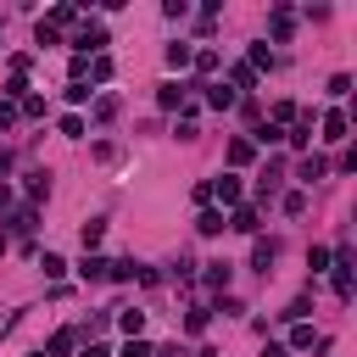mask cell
Wrapping results in <instances>:
<instances>
[{
    "mask_svg": "<svg viewBox=\"0 0 357 357\" xmlns=\"http://www.w3.org/2000/svg\"><path fill=\"white\" fill-rule=\"evenodd\" d=\"M212 195H218L223 206H240V178H234V173H223V178H212Z\"/></svg>",
    "mask_w": 357,
    "mask_h": 357,
    "instance_id": "cell-1",
    "label": "cell"
},
{
    "mask_svg": "<svg viewBox=\"0 0 357 357\" xmlns=\"http://www.w3.org/2000/svg\"><path fill=\"white\" fill-rule=\"evenodd\" d=\"M229 229H240V234H257L262 223H257V206H234L229 212Z\"/></svg>",
    "mask_w": 357,
    "mask_h": 357,
    "instance_id": "cell-2",
    "label": "cell"
},
{
    "mask_svg": "<svg viewBox=\"0 0 357 357\" xmlns=\"http://www.w3.org/2000/svg\"><path fill=\"white\" fill-rule=\"evenodd\" d=\"M324 173H329V162H324V156H307V162L296 167V178H301V184H318Z\"/></svg>",
    "mask_w": 357,
    "mask_h": 357,
    "instance_id": "cell-3",
    "label": "cell"
},
{
    "mask_svg": "<svg viewBox=\"0 0 357 357\" xmlns=\"http://www.w3.org/2000/svg\"><path fill=\"white\" fill-rule=\"evenodd\" d=\"M195 229H201V234H223V229H229V218H223L218 206H206V212L195 218Z\"/></svg>",
    "mask_w": 357,
    "mask_h": 357,
    "instance_id": "cell-4",
    "label": "cell"
},
{
    "mask_svg": "<svg viewBox=\"0 0 357 357\" xmlns=\"http://www.w3.org/2000/svg\"><path fill=\"white\" fill-rule=\"evenodd\" d=\"M273 257H279V240H257V245H251V268H262V273H268V262H273Z\"/></svg>",
    "mask_w": 357,
    "mask_h": 357,
    "instance_id": "cell-5",
    "label": "cell"
},
{
    "mask_svg": "<svg viewBox=\"0 0 357 357\" xmlns=\"http://www.w3.org/2000/svg\"><path fill=\"white\" fill-rule=\"evenodd\" d=\"M284 139H290L296 151H307V145H312V117H301L296 128H284Z\"/></svg>",
    "mask_w": 357,
    "mask_h": 357,
    "instance_id": "cell-6",
    "label": "cell"
},
{
    "mask_svg": "<svg viewBox=\"0 0 357 357\" xmlns=\"http://www.w3.org/2000/svg\"><path fill=\"white\" fill-rule=\"evenodd\" d=\"M78 273H84V279H106V273H112V262H106V257H95V251H89V257H84V262H78Z\"/></svg>",
    "mask_w": 357,
    "mask_h": 357,
    "instance_id": "cell-7",
    "label": "cell"
},
{
    "mask_svg": "<svg viewBox=\"0 0 357 357\" xmlns=\"http://www.w3.org/2000/svg\"><path fill=\"white\" fill-rule=\"evenodd\" d=\"M156 106H167V112L184 106V84H162V89H156Z\"/></svg>",
    "mask_w": 357,
    "mask_h": 357,
    "instance_id": "cell-8",
    "label": "cell"
},
{
    "mask_svg": "<svg viewBox=\"0 0 357 357\" xmlns=\"http://www.w3.org/2000/svg\"><path fill=\"white\" fill-rule=\"evenodd\" d=\"M206 106H218V112H229V106H234V89H223V84H212V89H206Z\"/></svg>",
    "mask_w": 357,
    "mask_h": 357,
    "instance_id": "cell-9",
    "label": "cell"
},
{
    "mask_svg": "<svg viewBox=\"0 0 357 357\" xmlns=\"http://www.w3.org/2000/svg\"><path fill=\"white\" fill-rule=\"evenodd\" d=\"M324 139H346V112H329L324 117Z\"/></svg>",
    "mask_w": 357,
    "mask_h": 357,
    "instance_id": "cell-10",
    "label": "cell"
},
{
    "mask_svg": "<svg viewBox=\"0 0 357 357\" xmlns=\"http://www.w3.org/2000/svg\"><path fill=\"white\" fill-rule=\"evenodd\" d=\"M251 156H257V145H251V139H234V145H229V162H234V167H245Z\"/></svg>",
    "mask_w": 357,
    "mask_h": 357,
    "instance_id": "cell-11",
    "label": "cell"
},
{
    "mask_svg": "<svg viewBox=\"0 0 357 357\" xmlns=\"http://www.w3.org/2000/svg\"><path fill=\"white\" fill-rule=\"evenodd\" d=\"M206 284L212 290H229V262H206Z\"/></svg>",
    "mask_w": 357,
    "mask_h": 357,
    "instance_id": "cell-12",
    "label": "cell"
},
{
    "mask_svg": "<svg viewBox=\"0 0 357 357\" xmlns=\"http://www.w3.org/2000/svg\"><path fill=\"white\" fill-rule=\"evenodd\" d=\"M190 61H195L190 45H167V67H190Z\"/></svg>",
    "mask_w": 357,
    "mask_h": 357,
    "instance_id": "cell-13",
    "label": "cell"
},
{
    "mask_svg": "<svg viewBox=\"0 0 357 357\" xmlns=\"http://www.w3.org/2000/svg\"><path fill=\"white\" fill-rule=\"evenodd\" d=\"M229 84H234V89H251V84H257V73L240 61V67H229Z\"/></svg>",
    "mask_w": 357,
    "mask_h": 357,
    "instance_id": "cell-14",
    "label": "cell"
},
{
    "mask_svg": "<svg viewBox=\"0 0 357 357\" xmlns=\"http://www.w3.org/2000/svg\"><path fill=\"white\" fill-rule=\"evenodd\" d=\"M78 234H84V251H89V245H100V234H106V223H100V218H89V223H84Z\"/></svg>",
    "mask_w": 357,
    "mask_h": 357,
    "instance_id": "cell-15",
    "label": "cell"
},
{
    "mask_svg": "<svg viewBox=\"0 0 357 357\" xmlns=\"http://www.w3.org/2000/svg\"><path fill=\"white\" fill-rule=\"evenodd\" d=\"M117 324H123V335H128V340H139V329H145V312H123Z\"/></svg>",
    "mask_w": 357,
    "mask_h": 357,
    "instance_id": "cell-16",
    "label": "cell"
},
{
    "mask_svg": "<svg viewBox=\"0 0 357 357\" xmlns=\"http://www.w3.org/2000/svg\"><path fill=\"white\" fill-rule=\"evenodd\" d=\"M73 340H78L73 329H56V340H50V357H67V351H73Z\"/></svg>",
    "mask_w": 357,
    "mask_h": 357,
    "instance_id": "cell-17",
    "label": "cell"
},
{
    "mask_svg": "<svg viewBox=\"0 0 357 357\" xmlns=\"http://www.w3.org/2000/svg\"><path fill=\"white\" fill-rule=\"evenodd\" d=\"M268 28H273V39H290V11H284V6H279V11H273V22H268Z\"/></svg>",
    "mask_w": 357,
    "mask_h": 357,
    "instance_id": "cell-18",
    "label": "cell"
},
{
    "mask_svg": "<svg viewBox=\"0 0 357 357\" xmlns=\"http://www.w3.org/2000/svg\"><path fill=\"white\" fill-rule=\"evenodd\" d=\"M89 78L106 84V78H112V56H95V61H89Z\"/></svg>",
    "mask_w": 357,
    "mask_h": 357,
    "instance_id": "cell-19",
    "label": "cell"
},
{
    "mask_svg": "<svg viewBox=\"0 0 357 357\" xmlns=\"http://www.w3.org/2000/svg\"><path fill=\"white\" fill-rule=\"evenodd\" d=\"M284 212L301 218V212H307V190H290V195H284Z\"/></svg>",
    "mask_w": 357,
    "mask_h": 357,
    "instance_id": "cell-20",
    "label": "cell"
},
{
    "mask_svg": "<svg viewBox=\"0 0 357 357\" xmlns=\"http://www.w3.org/2000/svg\"><path fill=\"white\" fill-rule=\"evenodd\" d=\"M39 268H45V279H61V273H67V262H61L56 251H45V262H39Z\"/></svg>",
    "mask_w": 357,
    "mask_h": 357,
    "instance_id": "cell-21",
    "label": "cell"
},
{
    "mask_svg": "<svg viewBox=\"0 0 357 357\" xmlns=\"http://www.w3.org/2000/svg\"><path fill=\"white\" fill-rule=\"evenodd\" d=\"M245 67H273V50H268V45H251V61H245Z\"/></svg>",
    "mask_w": 357,
    "mask_h": 357,
    "instance_id": "cell-22",
    "label": "cell"
},
{
    "mask_svg": "<svg viewBox=\"0 0 357 357\" xmlns=\"http://www.w3.org/2000/svg\"><path fill=\"white\" fill-rule=\"evenodd\" d=\"M67 100H73V106H84V100H89V84H84V78H73V84H67Z\"/></svg>",
    "mask_w": 357,
    "mask_h": 357,
    "instance_id": "cell-23",
    "label": "cell"
},
{
    "mask_svg": "<svg viewBox=\"0 0 357 357\" xmlns=\"http://www.w3.org/2000/svg\"><path fill=\"white\" fill-rule=\"evenodd\" d=\"M290 117H296V100H273V128L290 123Z\"/></svg>",
    "mask_w": 357,
    "mask_h": 357,
    "instance_id": "cell-24",
    "label": "cell"
},
{
    "mask_svg": "<svg viewBox=\"0 0 357 357\" xmlns=\"http://www.w3.org/2000/svg\"><path fill=\"white\" fill-rule=\"evenodd\" d=\"M28 195H33V201H45V195H50V178H45V173H33V178H28Z\"/></svg>",
    "mask_w": 357,
    "mask_h": 357,
    "instance_id": "cell-25",
    "label": "cell"
},
{
    "mask_svg": "<svg viewBox=\"0 0 357 357\" xmlns=\"http://www.w3.org/2000/svg\"><path fill=\"white\" fill-rule=\"evenodd\" d=\"M11 229H17V234H28V229H33V206H22V212H11Z\"/></svg>",
    "mask_w": 357,
    "mask_h": 357,
    "instance_id": "cell-26",
    "label": "cell"
},
{
    "mask_svg": "<svg viewBox=\"0 0 357 357\" xmlns=\"http://www.w3.org/2000/svg\"><path fill=\"white\" fill-rule=\"evenodd\" d=\"M195 67L201 73H218V50H195Z\"/></svg>",
    "mask_w": 357,
    "mask_h": 357,
    "instance_id": "cell-27",
    "label": "cell"
},
{
    "mask_svg": "<svg viewBox=\"0 0 357 357\" xmlns=\"http://www.w3.org/2000/svg\"><path fill=\"white\" fill-rule=\"evenodd\" d=\"M290 346H318V335H312L307 324H296V335H290Z\"/></svg>",
    "mask_w": 357,
    "mask_h": 357,
    "instance_id": "cell-28",
    "label": "cell"
},
{
    "mask_svg": "<svg viewBox=\"0 0 357 357\" xmlns=\"http://www.w3.org/2000/svg\"><path fill=\"white\" fill-rule=\"evenodd\" d=\"M17 123V100H0V128H11Z\"/></svg>",
    "mask_w": 357,
    "mask_h": 357,
    "instance_id": "cell-29",
    "label": "cell"
},
{
    "mask_svg": "<svg viewBox=\"0 0 357 357\" xmlns=\"http://www.w3.org/2000/svg\"><path fill=\"white\" fill-rule=\"evenodd\" d=\"M123 357H156V351H151L145 340H128V346H123Z\"/></svg>",
    "mask_w": 357,
    "mask_h": 357,
    "instance_id": "cell-30",
    "label": "cell"
},
{
    "mask_svg": "<svg viewBox=\"0 0 357 357\" xmlns=\"http://www.w3.org/2000/svg\"><path fill=\"white\" fill-rule=\"evenodd\" d=\"M262 357H290V346H273V340H268V346H262Z\"/></svg>",
    "mask_w": 357,
    "mask_h": 357,
    "instance_id": "cell-31",
    "label": "cell"
},
{
    "mask_svg": "<svg viewBox=\"0 0 357 357\" xmlns=\"http://www.w3.org/2000/svg\"><path fill=\"white\" fill-rule=\"evenodd\" d=\"M6 173H11V151H0V178H6Z\"/></svg>",
    "mask_w": 357,
    "mask_h": 357,
    "instance_id": "cell-32",
    "label": "cell"
},
{
    "mask_svg": "<svg viewBox=\"0 0 357 357\" xmlns=\"http://www.w3.org/2000/svg\"><path fill=\"white\" fill-rule=\"evenodd\" d=\"M6 206H11V190H6V184H0V212H6Z\"/></svg>",
    "mask_w": 357,
    "mask_h": 357,
    "instance_id": "cell-33",
    "label": "cell"
}]
</instances>
